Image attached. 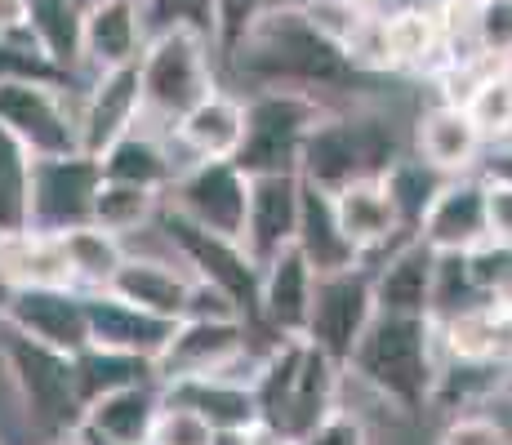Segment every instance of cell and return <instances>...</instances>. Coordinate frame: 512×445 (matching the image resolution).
<instances>
[{
	"label": "cell",
	"mask_w": 512,
	"mask_h": 445,
	"mask_svg": "<svg viewBox=\"0 0 512 445\" xmlns=\"http://www.w3.org/2000/svg\"><path fill=\"white\" fill-rule=\"evenodd\" d=\"M232 54L241 76L259 81L263 89H321L352 81L357 72V63L308 23L303 5H268L245 27Z\"/></svg>",
	"instance_id": "1"
},
{
	"label": "cell",
	"mask_w": 512,
	"mask_h": 445,
	"mask_svg": "<svg viewBox=\"0 0 512 445\" xmlns=\"http://www.w3.org/2000/svg\"><path fill=\"white\" fill-rule=\"evenodd\" d=\"M254 401H259L263 428L294 445L334 410V361L308 339H285L259 370Z\"/></svg>",
	"instance_id": "2"
},
{
	"label": "cell",
	"mask_w": 512,
	"mask_h": 445,
	"mask_svg": "<svg viewBox=\"0 0 512 445\" xmlns=\"http://www.w3.org/2000/svg\"><path fill=\"white\" fill-rule=\"evenodd\" d=\"M374 392L397 401L401 410H419L432 388V321L428 316L374 312L366 334L348 356Z\"/></svg>",
	"instance_id": "3"
},
{
	"label": "cell",
	"mask_w": 512,
	"mask_h": 445,
	"mask_svg": "<svg viewBox=\"0 0 512 445\" xmlns=\"http://www.w3.org/2000/svg\"><path fill=\"white\" fill-rule=\"evenodd\" d=\"M321 103L308 89H263L245 103V138L236 147V170L241 174H285L299 170L303 138L321 121Z\"/></svg>",
	"instance_id": "4"
},
{
	"label": "cell",
	"mask_w": 512,
	"mask_h": 445,
	"mask_svg": "<svg viewBox=\"0 0 512 445\" xmlns=\"http://www.w3.org/2000/svg\"><path fill=\"white\" fill-rule=\"evenodd\" d=\"M392 165H397L392 161V134L379 121H330V116H321L299 152V174L308 183L326 187V192L352 183V178H379Z\"/></svg>",
	"instance_id": "5"
},
{
	"label": "cell",
	"mask_w": 512,
	"mask_h": 445,
	"mask_svg": "<svg viewBox=\"0 0 512 445\" xmlns=\"http://www.w3.org/2000/svg\"><path fill=\"white\" fill-rule=\"evenodd\" d=\"M5 365H9V379H14L18 397L27 405V414L41 428L49 432L81 428V388H76L72 356L45 348V343L14 330L5 339Z\"/></svg>",
	"instance_id": "6"
},
{
	"label": "cell",
	"mask_w": 512,
	"mask_h": 445,
	"mask_svg": "<svg viewBox=\"0 0 512 445\" xmlns=\"http://www.w3.org/2000/svg\"><path fill=\"white\" fill-rule=\"evenodd\" d=\"M98 183H103V165L90 152L32 156V174H27V227L58 236L67 227L90 223Z\"/></svg>",
	"instance_id": "7"
},
{
	"label": "cell",
	"mask_w": 512,
	"mask_h": 445,
	"mask_svg": "<svg viewBox=\"0 0 512 445\" xmlns=\"http://www.w3.org/2000/svg\"><path fill=\"white\" fill-rule=\"evenodd\" d=\"M205 36L192 27H165L156 41L139 54L143 76V107H156L165 116H183L210 94V63H205Z\"/></svg>",
	"instance_id": "8"
},
{
	"label": "cell",
	"mask_w": 512,
	"mask_h": 445,
	"mask_svg": "<svg viewBox=\"0 0 512 445\" xmlns=\"http://www.w3.org/2000/svg\"><path fill=\"white\" fill-rule=\"evenodd\" d=\"M370 316H374V276H366L352 263V267H343V272L317 276L303 339L339 365V361H348L357 339L366 334Z\"/></svg>",
	"instance_id": "9"
},
{
	"label": "cell",
	"mask_w": 512,
	"mask_h": 445,
	"mask_svg": "<svg viewBox=\"0 0 512 445\" xmlns=\"http://www.w3.org/2000/svg\"><path fill=\"white\" fill-rule=\"evenodd\" d=\"M0 125L32 156L81 152V121L63 112L54 85L41 76H0Z\"/></svg>",
	"instance_id": "10"
},
{
	"label": "cell",
	"mask_w": 512,
	"mask_h": 445,
	"mask_svg": "<svg viewBox=\"0 0 512 445\" xmlns=\"http://www.w3.org/2000/svg\"><path fill=\"white\" fill-rule=\"evenodd\" d=\"M170 241L179 245V254L187 263L196 267V281L214 285V290H223L228 299L241 308L245 321H254L259 316V263L245 254L241 241H228V236L219 232H205V227H196L192 219H183V214L170 210Z\"/></svg>",
	"instance_id": "11"
},
{
	"label": "cell",
	"mask_w": 512,
	"mask_h": 445,
	"mask_svg": "<svg viewBox=\"0 0 512 445\" xmlns=\"http://www.w3.org/2000/svg\"><path fill=\"white\" fill-rule=\"evenodd\" d=\"M9 321V330L27 334V339L45 343L54 352L76 356L90 348V312L85 299L72 294V285H32V290H14L0 312Z\"/></svg>",
	"instance_id": "12"
},
{
	"label": "cell",
	"mask_w": 512,
	"mask_h": 445,
	"mask_svg": "<svg viewBox=\"0 0 512 445\" xmlns=\"http://www.w3.org/2000/svg\"><path fill=\"white\" fill-rule=\"evenodd\" d=\"M245 201H250V178L236 170V161H201L174 187V214L228 241H241L245 232Z\"/></svg>",
	"instance_id": "13"
},
{
	"label": "cell",
	"mask_w": 512,
	"mask_h": 445,
	"mask_svg": "<svg viewBox=\"0 0 512 445\" xmlns=\"http://www.w3.org/2000/svg\"><path fill=\"white\" fill-rule=\"evenodd\" d=\"M241 352H245L241 316H183V321H174L170 343L156 356V374L165 383L223 374Z\"/></svg>",
	"instance_id": "14"
},
{
	"label": "cell",
	"mask_w": 512,
	"mask_h": 445,
	"mask_svg": "<svg viewBox=\"0 0 512 445\" xmlns=\"http://www.w3.org/2000/svg\"><path fill=\"white\" fill-rule=\"evenodd\" d=\"M250 178V201H245V232L241 245L254 263H268L285 245H294V227H299V187L303 174H245Z\"/></svg>",
	"instance_id": "15"
},
{
	"label": "cell",
	"mask_w": 512,
	"mask_h": 445,
	"mask_svg": "<svg viewBox=\"0 0 512 445\" xmlns=\"http://www.w3.org/2000/svg\"><path fill=\"white\" fill-rule=\"evenodd\" d=\"M139 112H143L139 58H134V63H121V67H107L103 81L94 85L90 103H85V116H81V152L103 156L116 138L134 130Z\"/></svg>",
	"instance_id": "16"
},
{
	"label": "cell",
	"mask_w": 512,
	"mask_h": 445,
	"mask_svg": "<svg viewBox=\"0 0 512 445\" xmlns=\"http://www.w3.org/2000/svg\"><path fill=\"white\" fill-rule=\"evenodd\" d=\"M312 285H317V272H312L308 259L299 254V245H285L281 254H272V259L263 263L259 316H268L281 339H303L308 312H312Z\"/></svg>",
	"instance_id": "17"
},
{
	"label": "cell",
	"mask_w": 512,
	"mask_h": 445,
	"mask_svg": "<svg viewBox=\"0 0 512 445\" xmlns=\"http://www.w3.org/2000/svg\"><path fill=\"white\" fill-rule=\"evenodd\" d=\"M85 312H90V343L94 348L130 352V356H143V361H152V365L174 334V321L134 308V303L116 299L112 290L85 299Z\"/></svg>",
	"instance_id": "18"
},
{
	"label": "cell",
	"mask_w": 512,
	"mask_h": 445,
	"mask_svg": "<svg viewBox=\"0 0 512 445\" xmlns=\"http://www.w3.org/2000/svg\"><path fill=\"white\" fill-rule=\"evenodd\" d=\"M423 241L432 250H472L486 241V183L477 178H455L441 183L432 205L423 210Z\"/></svg>",
	"instance_id": "19"
},
{
	"label": "cell",
	"mask_w": 512,
	"mask_h": 445,
	"mask_svg": "<svg viewBox=\"0 0 512 445\" xmlns=\"http://www.w3.org/2000/svg\"><path fill=\"white\" fill-rule=\"evenodd\" d=\"M170 405H183V410L201 414L214 432H228V437H245L250 428H259V401H254V388H241V383L223 379V374H201V379H170V392H165Z\"/></svg>",
	"instance_id": "20"
},
{
	"label": "cell",
	"mask_w": 512,
	"mask_h": 445,
	"mask_svg": "<svg viewBox=\"0 0 512 445\" xmlns=\"http://www.w3.org/2000/svg\"><path fill=\"white\" fill-rule=\"evenodd\" d=\"M294 245H299V254L308 259V267L317 276L343 272V267H352L361 259V254L352 250V241L343 236V227H339L334 196L326 192V187L308 183V178H303V187H299V227H294Z\"/></svg>",
	"instance_id": "21"
},
{
	"label": "cell",
	"mask_w": 512,
	"mask_h": 445,
	"mask_svg": "<svg viewBox=\"0 0 512 445\" xmlns=\"http://www.w3.org/2000/svg\"><path fill=\"white\" fill-rule=\"evenodd\" d=\"M161 405L165 401L152 392V383L103 392L81 410V432H90L103 445H147V432H152Z\"/></svg>",
	"instance_id": "22"
},
{
	"label": "cell",
	"mask_w": 512,
	"mask_h": 445,
	"mask_svg": "<svg viewBox=\"0 0 512 445\" xmlns=\"http://www.w3.org/2000/svg\"><path fill=\"white\" fill-rule=\"evenodd\" d=\"M334 214H339L343 236L352 241V250L366 254L374 245H388V236L401 227V214L392 205L388 183L379 178H352V183L334 187Z\"/></svg>",
	"instance_id": "23"
},
{
	"label": "cell",
	"mask_w": 512,
	"mask_h": 445,
	"mask_svg": "<svg viewBox=\"0 0 512 445\" xmlns=\"http://www.w3.org/2000/svg\"><path fill=\"white\" fill-rule=\"evenodd\" d=\"M143 54V9L134 0H103L81 18V58L94 67H121Z\"/></svg>",
	"instance_id": "24"
},
{
	"label": "cell",
	"mask_w": 512,
	"mask_h": 445,
	"mask_svg": "<svg viewBox=\"0 0 512 445\" xmlns=\"http://www.w3.org/2000/svg\"><path fill=\"white\" fill-rule=\"evenodd\" d=\"M432 272H437V250L428 241L392 254L388 267L374 276V312L432 316Z\"/></svg>",
	"instance_id": "25"
},
{
	"label": "cell",
	"mask_w": 512,
	"mask_h": 445,
	"mask_svg": "<svg viewBox=\"0 0 512 445\" xmlns=\"http://www.w3.org/2000/svg\"><path fill=\"white\" fill-rule=\"evenodd\" d=\"M179 138L201 161H232L245 138V103L210 89L201 103L179 116Z\"/></svg>",
	"instance_id": "26"
},
{
	"label": "cell",
	"mask_w": 512,
	"mask_h": 445,
	"mask_svg": "<svg viewBox=\"0 0 512 445\" xmlns=\"http://www.w3.org/2000/svg\"><path fill=\"white\" fill-rule=\"evenodd\" d=\"M107 290L116 299L134 303V308L165 316V321H183L187 299H192V281H183L179 272H170L165 263H147V259H125L116 267V276L107 281Z\"/></svg>",
	"instance_id": "27"
},
{
	"label": "cell",
	"mask_w": 512,
	"mask_h": 445,
	"mask_svg": "<svg viewBox=\"0 0 512 445\" xmlns=\"http://www.w3.org/2000/svg\"><path fill=\"white\" fill-rule=\"evenodd\" d=\"M0 276L9 290H32V285H72L67 259L58 250V236L45 232H0Z\"/></svg>",
	"instance_id": "28"
},
{
	"label": "cell",
	"mask_w": 512,
	"mask_h": 445,
	"mask_svg": "<svg viewBox=\"0 0 512 445\" xmlns=\"http://www.w3.org/2000/svg\"><path fill=\"white\" fill-rule=\"evenodd\" d=\"M477 147L481 134L459 103H441L419 116V152L437 174H464Z\"/></svg>",
	"instance_id": "29"
},
{
	"label": "cell",
	"mask_w": 512,
	"mask_h": 445,
	"mask_svg": "<svg viewBox=\"0 0 512 445\" xmlns=\"http://www.w3.org/2000/svg\"><path fill=\"white\" fill-rule=\"evenodd\" d=\"M446 339L459 361H504L512 356V316L499 303H477L446 316Z\"/></svg>",
	"instance_id": "30"
},
{
	"label": "cell",
	"mask_w": 512,
	"mask_h": 445,
	"mask_svg": "<svg viewBox=\"0 0 512 445\" xmlns=\"http://www.w3.org/2000/svg\"><path fill=\"white\" fill-rule=\"evenodd\" d=\"M81 18L76 0H27V36L54 72L81 58Z\"/></svg>",
	"instance_id": "31"
},
{
	"label": "cell",
	"mask_w": 512,
	"mask_h": 445,
	"mask_svg": "<svg viewBox=\"0 0 512 445\" xmlns=\"http://www.w3.org/2000/svg\"><path fill=\"white\" fill-rule=\"evenodd\" d=\"M58 250H63L72 281L103 285V290H107V281L116 276V267L125 263L121 236L103 232L98 223H81V227H67V232H58Z\"/></svg>",
	"instance_id": "32"
},
{
	"label": "cell",
	"mask_w": 512,
	"mask_h": 445,
	"mask_svg": "<svg viewBox=\"0 0 512 445\" xmlns=\"http://www.w3.org/2000/svg\"><path fill=\"white\" fill-rule=\"evenodd\" d=\"M72 365H76V388H81V410L94 397H103V392L130 388V383H147L156 374V365L143 361V356L112 352V348H94V343L76 352Z\"/></svg>",
	"instance_id": "33"
},
{
	"label": "cell",
	"mask_w": 512,
	"mask_h": 445,
	"mask_svg": "<svg viewBox=\"0 0 512 445\" xmlns=\"http://www.w3.org/2000/svg\"><path fill=\"white\" fill-rule=\"evenodd\" d=\"M156 187H139V183H121V178H103L94 192V210L90 223H98L103 232H139V227L156 214Z\"/></svg>",
	"instance_id": "34"
},
{
	"label": "cell",
	"mask_w": 512,
	"mask_h": 445,
	"mask_svg": "<svg viewBox=\"0 0 512 445\" xmlns=\"http://www.w3.org/2000/svg\"><path fill=\"white\" fill-rule=\"evenodd\" d=\"M383 36H388V63L392 67H423L441 49V14L437 9H401V14L383 18Z\"/></svg>",
	"instance_id": "35"
},
{
	"label": "cell",
	"mask_w": 512,
	"mask_h": 445,
	"mask_svg": "<svg viewBox=\"0 0 512 445\" xmlns=\"http://www.w3.org/2000/svg\"><path fill=\"white\" fill-rule=\"evenodd\" d=\"M98 165H103V178H121V183L156 187V192L170 183V161H165V152L152 143V138H143L134 130L116 138V143L98 156Z\"/></svg>",
	"instance_id": "36"
},
{
	"label": "cell",
	"mask_w": 512,
	"mask_h": 445,
	"mask_svg": "<svg viewBox=\"0 0 512 445\" xmlns=\"http://www.w3.org/2000/svg\"><path fill=\"white\" fill-rule=\"evenodd\" d=\"M27 174H32V152L0 125V232L27 227Z\"/></svg>",
	"instance_id": "37"
},
{
	"label": "cell",
	"mask_w": 512,
	"mask_h": 445,
	"mask_svg": "<svg viewBox=\"0 0 512 445\" xmlns=\"http://www.w3.org/2000/svg\"><path fill=\"white\" fill-rule=\"evenodd\" d=\"M468 112V121L477 125L481 138H504L512 134V67L508 72L486 76L472 94L459 103Z\"/></svg>",
	"instance_id": "38"
},
{
	"label": "cell",
	"mask_w": 512,
	"mask_h": 445,
	"mask_svg": "<svg viewBox=\"0 0 512 445\" xmlns=\"http://www.w3.org/2000/svg\"><path fill=\"white\" fill-rule=\"evenodd\" d=\"M464 259H468V276L481 299L499 303V308H512V245L486 236L481 245L464 250Z\"/></svg>",
	"instance_id": "39"
},
{
	"label": "cell",
	"mask_w": 512,
	"mask_h": 445,
	"mask_svg": "<svg viewBox=\"0 0 512 445\" xmlns=\"http://www.w3.org/2000/svg\"><path fill=\"white\" fill-rule=\"evenodd\" d=\"M383 183H388L392 205H397L401 223H419L423 210L432 205V196L441 192L437 170H432L428 161H423V165H392V170L383 174Z\"/></svg>",
	"instance_id": "40"
},
{
	"label": "cell",
	"mask_w": 512,
	"mask_h": 445,
	"mask_svg": "<svg viewBox=\"0 0 512 445\" xmlns=\"http://www.w3.org/2000/svg\"><path fill=\"white\" fill-rule=\"evenodd\" d=\"M143 23H152L156 32L192 27L196 36L214 41V0H143Z\"/></svg>",
	"instance_id": "41"
},
{
	"label": "cell",
	"mask_w": 512,
	"mask_h": 445,
	"mask_svg": "<svg viewBox=\"0 0 512 445\" xmlns=\"http://www.w3.org/2000/svg\"><path fill=\"white\" fill-rule=\"evenodd\" d=\"M147 445H219V432L201 419V414L183 410V405H161L152 432H147Z\"/></svg>",
	"instance_id": "42"
},
{
	"label": "cell",
	"mask_w": 512,
	"mask_h": 445,
	"mask_svg": "<svg viewBox=\"0 0 512 445\" xmlns=\"http://www.w3.org/2000/svg\"><path fill=\"white\" fill-rule=\"evenodd\" d=\"M303 14H308V23L317 27L326 41H334L348 54L352 36L361 32V23H366V9L357 5H343V0H303Z\"/></svg>",
	"instance_id": "43"
},
{
	"label": "cell",
	"mask_w": 512,
	"mask_h": 445,
	"mask_svg": "<svg viewBox=\"0 0 512 445\" xmlns=\"http://www.w3.org/2000/svg\"><path fill=\"white\" fill-rule=\"evenodd\" d=\"M477 36L486 54L512 58V0H477Z\"/></svg>",
	"instance_id": "44"
},
{
	"label": "cell",
	"mask_w": 512,
	"mask_h": 445,
	"mask_svg": "<svg viewBox=\"0 0 512 445\" xmlns=\"http://www.w3.org/2000/svg\"><path fill=\"white\" fill-rule=\"evenodd\" d=\"M268 5L272 0H214V41L223 45V54H232V45L245 36V27Z\"/></svg>",
	"instance_id": "45"
},
{
	"label": "cell",
	"mask_w": 512,
	"mask_h": 445,
	"mask_svg": "<svg viewBox=\"0 0 512 445\" xmlns=\"http://www.w3.org/2000/svg\"><path fill=\"white\" fill-rule=\"evenodd\" d=\"M294 445H366V428H361L352 414H339V410H330L326 419L317 423L312 432H303Z\"/></svg>",
	"instance_id": "46"
},
{
	"label": "cell",
	"mask_w": 512,
	"mask_h": 445,
	"mask_svg": "<svg viewBox=\"0 0 512 445\" xmlns=\"http://www.w3.org/2000/svg\"><path fill=\"white\" fill-rule=\"evenodd\" d=\"M486 236L512 245V183L486 178Z\"/></svg>",
	"instance_id": "47"
},
{
	"label": "cell",
	"mask_w": 512,
	"mask_h": 445,
	"mask_svg": "<svg viewBox=\"0 0 512 445\" xmlns=\"http://www.w3.org/2000/svg\"><path fill=\"white\" fill-rule=\"evenodd\" d=\"M441 445H512L495 419H455L441 432Z\"/></svg>",
	"instance_id": "48"
},
{
	"label": "cell",
	"mask_w": 512,
	"mask_h": 445,
	"mask_svg": "<svg viewBox=\"0 0 512 445\" xmlns=\"http://www.w3.org/2000/svg\"><path fill=\"white\" fill-rule=\"evenodd\" d=\"M14 36H27V0H0V41H14Z\"/></svg>",
	"instance_id": "49"
},
{
	"label": "cell",
	"mask_w": 512,
	"mask_h": 445,
	"mask_svg": "<svg viewBox=\"0 0 512 445\" xmlns=\"http://www.w3.org/2000/svg\"><path fill=\"white\" fill-rule=\"evenodd\" d=\"M490 178H504V183H512V147L499 156H490Z\"/></svg>",
	"instance_id": "50"
},
{
	"label": "cell",
	"mask_w": 512,
	"mask_h": 445,
	"mask_svg": "<svg viewBox=\"0 0 512 445\" xmlns=\"http://www.w3.org/2000/svg\"><path fill=\"white\" fill-rule=\"evenodd\" d=\"M9 294H14V290H9V285H5V276H0V312H5V303H9Z\"/></svg>",
	"instance_id": "51"
},
{
	"label": "cell",
	"mask_w": 512,
	"mask_h": 445,
	"mask_svg": "<svg viewBox=\"0 0 512 445\" xmlns=\"http://www.w3.org/2000/svg\"><path fill=\"white\" fill-rule=\"evenodd\" d=\"M94 5H103V0H76V9H81V14H85V9H94Z\"/></svg>",
	"instance_id": "52"
},
{
	"label": "cell",
	"mask_w": 512,
	"mask_h": 445,
	"mask_svg": "<svg viewBox=\"0 0 512 445\" xmlns=\"http://www.w3.org/2000/svg\"><path fill=\"white\" fill-rule=\"evenodd\" d=\"M343 5H357V9H370L374 0H343Z\"/></svg>",
	"instance_id": "53"
},
{
	"label": "cell",
	"mask_w": 512,
	"mask_h": 445,
	"mask_svg": "<svg viewBox=\"0 0 512 445\" xmlns=\"http://www.w3.org/2000/svg\"><path fill=\"white\" fill-rule=\"evenodd\" d=\"M508 392H512V379H508Z\"/></svg>",
	"instance_id": "54"
},
{
	"label": "cell",
	"mask_w": 512,
	"mask_h": 445,
	"mask_svg": "<svg viewBox=\"0 0 512 445\" xmlns=\"http://www.w3.org/2000/svg\"><path fill=\"white\" fill-rule=\"evenodd\" d=\"M508 316H512V308H508Z\"/></svg>",
	"instance_id": "55"
}]
</instances>
